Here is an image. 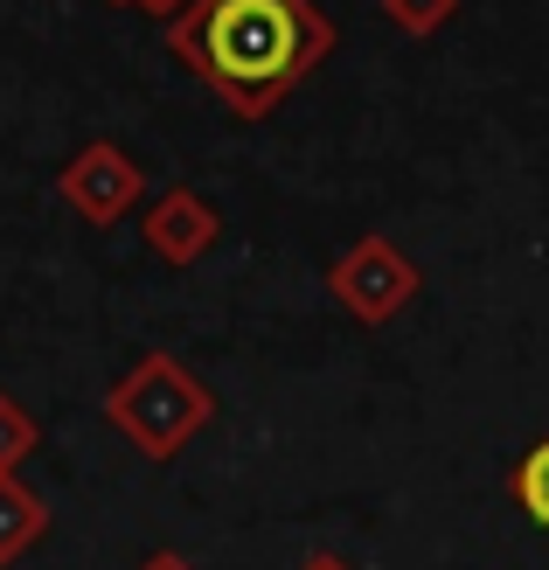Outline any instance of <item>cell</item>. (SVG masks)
<instances>
[{
    "mask_svg": "<svg viewBox=\"0 0 549 570\" xmlns=\"http://www.w3.org/2000/svg\"><path fill=\"white\" fill-rule=\"evenodd\" d=\"M334 21L313 0H195L167 21L175 63L195 70L237 119H272L334 56Z\"/></svg>",
    "mask_w": 549,
    "mask_h": 570,
    "instance_id": "cell-1",
    "label": "cell"
},
{
    "mask_svg": "<svg viewBox=\"0 0 549 570\" xmlns=\"http://www.w3.org/2000/svg\"><path fill=\"white\" fill-rule=\"evenodd\" d=\"M209 417H216V390L202 383L182 355H167V348L139 355L126 376L105 390V424L139 452V460H154V466L182 460V452L209 432Z\"/></svg>",
    "mask_w": 549,
    "mask_h": 570,
    "instance_id": "cell-2",
    "label": "cell"
},
{
    "mask_svg": "<svg viewBox=\"0 0 549 570\" xmlns=\"http://www.w3.org/2000/svg\"><path fill=\"white\" fill-rule=\"evenodd\" d=\"M418 285H424L418 258H411L396 237H383V230L355 237V244L327 265V293H334V306L349 313V321H362V327L396 321V313L418 299Z\"/></svg>",
    "mask_w": 549,
    "mask_h": 570,
    "instance_id": "cell-3",
    "label": "cell"
},
{
    "mask_svg": "<svg viewBox=\"0 0 549 570\" xmlns=\"http://www.w3.org/2000/svg\"><path fill=\"white\" fill-rule=\"evenodd\" d=\"M56 195L91 223V230H111L126 209L147 203V175H139V160L119 147V139H91V147H77L63 160V175H56Z\"/></svg>",
    "mask_w": 549,
    "mask_h": 570,
    "instance_id": "cell-4",
    "label": "cell"
},
{
    "mask_svg": "<svg viewBox=\"0 0 549 570\" xmlns=\"http://www.w3.org/2000/svg\"><path fill=\"white\" fill-rule=\"evenodd\" d=\"M139 237H147V250L160 265H202L223 237V216L202 188H160L147 209H139Z\"/></svg>",
    "mask_w": 549,
    "mask_h": 570,
    "instance_id": "cell-5",
    "label": "cell"
},
{
    "mask_svg": "<svg viewBox=\"0 0 549 570\" xmlns=\"http://www.w3.org/2000/svg\"><path fill=\"white\" fill-rule=\"evenodd\" d=\"M42 535H49V501L21 473H0V570L21 563Z\"/></svg>",
    "mask_w": 549,
    "mask_h": 570,
    "instance_id": "cell-6",
    "label": "cell"
},
{
    "mask_svg": "<svg viewBox=\"0 0 549 570\" xmlns=\"http://www.w3.org/2000/svg\"><path fill=\"white\" fill-rule=\"evenodd\" d=\"M508 494H514V508L549 535V439H536L522 460H514V473H508Z\"/></svg>",
    "mask_w": 549,
    "mask_h": 570,
    "instance_id": "cell-7",
    "label": "cell"
},
{
    "mask_svg": "<svg viewBox=\"0 0 549 570\" xmlns=\"http://www.w3.org/2000/svg\"><path fill=\"white\" fill-rule=\"evenodd\" d=\"M42 445V424L28 417L8 390H0V473H21V460Z\"/></svg>",
    "mask_w": 549,
    "mask_h": 570,
    "instance_id": "cell-8",
    "label": "cell"
},
{
    "mask_svg": "<svg viewBox=\"0 0 549 570\" xmlns=\"http://www.w3.org/2000/svg\"><path fill=\"white\" fill-rule=\"evenodd\" d=\"M375 8H383V21L390 28H403V36H439V28L459 14V0H375Z\"/></svg>",
    "mask_w": 549,
    "mask_h": 570,
    "instance_id": "cell-9",
    "label": "cell"
},
{
    "mask_svg": "<svg viewBox=\"0 0 549 570\" xmlns=\"http://www.w3.org/2000/svg\"><path fill=\"white\" fill-rule=\"evenodd\" d=\"M133 8H139V14H160V21H175V14H188V8H195V0H133Z\"/></svg>",
    "mask_w": 549,
    "mask_h": 570,
    "instance_id": "cell-10",
    "label": "cell"
},
{
    "mask_svg": "<svg viewBox=\"0 0 549 570\" xmlns=\"http://www.w3.org/2000/svg\"><path fill=\"white\" fill-rule=\"evenodd\" d=\"M139 570H195V563H188V557H175V550H154V557L139 563Z\"/></svg>",
    "mask_w": 549,
    "mask_h": 570,
    "instance_id": "cell-11",
    "label": "cell"
},
{
    "mask_svg": "<svg viewBox=\"0 0 549 570\" xmlns=\"http://www.w3.org/2000/svg\"><path fill=\"white\" fill-rule=\"evenodd\" d=\"M300 570H349L341 557H313V563H300Z\"/></svg>",
    "mask_w": 549,
    "mask_h": 570,
    "instance_id": "cell-12",
    "label": "cell"
},
{
    "mask_svg": "<svg viewBox=\"0 0 549 570\" xmlns=\"http://www.w3.org/2000/svg\"><path fill=\"white\" fill-rule=\"evenodd\" d=\"M111 8H133V0H111Z\"/></svg>",
    "mask_w": 549,
    "mask_h": 570,
    "instance_id": "cell-13",
    "label": "cell"
}]
</instances>
